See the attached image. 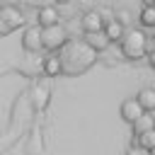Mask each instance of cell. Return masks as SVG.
Returning <instances> with one entry per match:
<instances>
[{
	"mask_svg": "<svg viewBox=\"0 0 155 155\" xmlns=\"http://www.w3.org/2000/svg\"><path fill=\"white\" fill-rule=\"evenodd\" d=\"M58 56V61H61V73L63 75H80V73H85L94 61H97V53L80 39V41H65L63 46H61V53H56Z\"/></svg>",
	"mask_w": 155,
	"mask_h": 155,
	"instance_id": "obj_1",
	"label": "cell"
},
{
	"mask_svg": "<svg viewBox=\"0 0 155 155\" xmlns=\"http://www.w3.org/2000/svg\"><path fill=\"white\" fill-rule=\"evenodd\" d=\"M119 46H121V56L126 61H138L145 53L148 56L153 53V41L140 29H126L124 36H121V41H119Z\"/></svg>",
	"mask_w": 155,
	"mask_h": 155,
	"instance_id": "obj_2",
	"label": "cell"
},
{
	"mask_svg": "<svg viewBox=\"0 0 155 155\" xmlns=\"http://www.w3.org/2000/svg\"><path fill=\"white\" fill-rule=\"evenodd\" d=\"M65 41H68V29H65L61 22L41 29V48H46V51H58Z\"/></svg>",
	"mask_w": 155,
	"mask_h": 155,
	"instance_id": "obj_3",
	"label": "cell"
},
{
	"mask_svg": "<svg viewBox=\"0 0 155 155\" xmlns=\"http://www.w3.org/2000/svg\"><path fill=\"white\" fill-rule=\"evenodd\" d=\"M22 46L27 53H39L41 51V27L39 24H31L24 29L22 34Z\"/></svg>",
	"mask_w": 155,
	"mask_h": 155,
	"instance_id": "obj_4",
	"label": "cell"
},
{
	"mask_svg": "<svg viewBox=\"0 0 155 155\" xmlns=\"http://www.w3.org/2000/svg\"><path fill=\"white\" fill-rule=\"evenodd\" d=\"M0 19L10 27V29H19V27H24V15L15 7V5H2L0 7Z\"/></svg>",
	"mask_w": 155,
	"mask_h": 155,
	"instance_id": "obj_5",
	"label": "cell"
},
{
	"mask_svg": "<svg viewBox=\"0 0 155 155\" xmlns=\"http://www.w3.org/2000/svg\"><path fill=\"white\" fill-rule=\"evenodd\" d=\"M80 24H82V31H85V34H90V31H102V27H104V17H102L99 10H87V12L82 15Z\"/></svg>",
	"mask_w": 155,
	"mask_h": 155,
	"instance_id": "obj_6",
	"label": "cell"
},
{
	"mask_svg": "<svg viewBox=\"0 0 155 155\" xmlns=\"http://www.w3.org/2000/svg\"><path fill=\"white\" fill-rule=\"evenodd\" d=\"M36 19H39V27L44 29V27L58 24L61 12H58V7H53V5H41V7H39V12H36Z\"/></svg>",
	"mask_w": 155,
	"mask_h": 155,
	"instance_id": "obj_7",
	"label": "cell"
},
{
	"mask_svg": "<svg viewBox=\"0 0 155 155\" xmlns=\"http://www.w3.org/2000/svg\"><path fill=\"white\" fill-rule=\"evenodd\" d=\"M82 41L94 51V53H99V51H107L111 44H109V39L104 36V31H90V34H85L82 36Z\"/></svg>",
	"mask_w": 155,
	"mask_h": 155,
	"instance_id": "obj_8",
	"label": "cell"
},
{
	"mask_svg": "<svg viewBox=\"0 0 155 155\" xmlns=\"http://www.w3.org/2000/svg\"><path fill=\"white\" fill-rule=\"evenodd\" d=\"M140 114H143V109H140V104L136 102V97H128V99L121 102V119H124V121L133 124Z\"/></svg>",
	"mask_w": 155,
	"mask_h": 155,
	"instance_id": "obj_9",
	"label": "cell"
},
{
	"mask_svg": "<svg viewBox=\"0 0 155 155\" xmlns=\"http://www.w3.org/2000/svg\"><path fill=\"white\" fill-rule=\"evenodd\" d=\"M102 31H104V36L109 39V44H114V41H121V36H124V31H126V27H121L114 17L111 19H104V27H102Z\"/></svg>",
	"mask_w": 155,
	"mask_h": 155,
	"instance_id": "obj_10",
	"label": "cell"
},
{
	"mask_svg": "<svg viewBox=\"0 0 155 155\" xmlns=\"http://www.w3.org/2000/svg\"><path fill=\"white\" fill-rule=\"evenodd\" d=\"M41 73H44L46 78H58V75H61V61H58L56 53H51V56H46V58L41 61Z\"/></svg>",
	"mask_w": 155,
	"mask_h": 155,
	"instance_id": "obj_11",
	"label": "cell"
},
{
	"mask_svg": "<svg viewBox=\"0 0 155 155\" xmlns=\"http://www.w3.org/2000/svg\"><path fill=\"white\" fill-rule=\"evenodd\" d=\"M136 102L140 104L143 111H153V109H155V90H153V87H143V90L136 94Z\"/></svg>",
	"mask_w": 155,
	"mask_h": 155,
	"instance_id": "obj_12",
	"label": "cell"
},
{
	"mask_svg": "<svg viewBox=\"0 0 155 155\" xmlns=\"http://www.w3.org/2000/svg\"><path fill=\"white\" fill-rule=\"evenodd\" d=\"M133 136H138V133H145V131H153V126H155V121H153V114L150 111H143L133 124Z\"/></svg>",
	"mask_w": 155,
	"mask_h": 155,
	"instance_id": "obj_13",
	"label": "cell"
},
{
	"mask_svg": "<svg viewBox=\"0 0 155 155\" xmlns=\"http://www.w3.org/2000/svg\"><path fill=\"white\" fill-rule=\"evenodd\" d=\"M131 145H138V148H143V150H153V148H155V128L133 136V143H131Z\"/></svg>",
	"mask_w": 155,
	"mask_h": 155,
	"instance_id": "obj_14",
	"label": "cell"
},
{
	"mask_svg": "<svg viewBox=\"0 0 155 155\" xmlns=\"http://www.w3.org/2000/svg\"><path fill=\"white\" fill-rule=\"evenodd\" d=\"M31 94H34V97H31L34 107H39V109H41V107H46V102H48V87H46L44 82H41V85H36Z\"/></svg>",
	"mask_w": 155,
	"mask_h": 155,
	"instance_id": "obj_15",
	"label": "cell"
},
{
	"mask_svg": "<svg viewBox=\"0 0 155 155\" xmlns=\"http://www.w3.org/2000/svg\"><path fill=\"white\" fill-rule=\"evenodd\" d=\"M140 24L143 27H155V10H153V5H145L143 10H140Z\"/></svg>",
	"mask_w": 155,
	"mask_h": 155,
	"instance_id": "obj_16",
	"label": "cell"
},
{
	"mask_svg": "<svg viewBox=\"0 0 155 155\" xmlns=\"http://www.w3.org/2000/svg\"><path fill=\"white\" fill-rule=\"evenodd\" d=\"M126 155H153V150H143V148H138V145H131V148L126 150Z\"/></svg>",
	"mask_w": 155,
	"mask_h": 155,
	"instance_id": "obj_17",
	"label": "cell"
},
{
	"mask_svg": "<svg viewBox=\"0 0 155 155\" xmlns=\"http://www.w3.org/2000/svg\"><path fill=\"white\" fill-rule=\"evenodd\" d=\"M10 31H12V29H10V27H7V24H5L2 19H0V36H7Z\"/></svg>",
	"mask_w": 155,
	"mask_h": 155,
	"instance_id": "obj_18",
	"label": "cell"
},
{
	"mask_svg": "<svg viewBox=\"0 0 155 155\" xmlns=\"http://www.w3.org/2000/svg\"><path fill=\"white\" fill-rule=\"evenodd\" d=\"M56 2H70V0H56Z\"/></svg>",
	"mask_w": 155,
	"mask_h": 155,
	"instance_id": "obj_19",
	"label": "cell"
}]
</instances>
